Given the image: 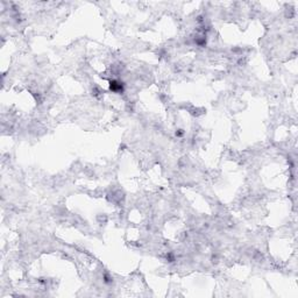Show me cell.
I'll list each match as a JSON object with an SVG mask.
<instances>
[{
  "label": "cell",
  "instance_id": "1",
  "mask_svg": "<svg viewBox=\"0 0 298 298\" xmlns=\"http://www.w3.org/2000/svg\"><path fill=\"white\" fill-rule=\"evenodd\" d=\"M111 90L113 92H122V83L116 82V80L111 82Z\"/></svg>",
  "mask_w": 298,
  "mask_h": 298
}]
</instances>
